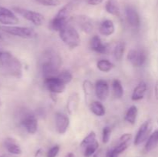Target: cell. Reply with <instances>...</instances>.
<instances>
[{
  "mask_svg": "<svg viewBox=\"0 0 158 157\" xmlns=\"http://www.w3.org/2000/svg\"><path fill=\"white\" fill-rule=\"evenodd\" d=\"M61 65V57L53 49H47L42 54L40 66L44 78L56 76L60 72V68Z\"/></svg>",
  "mask_w": 158,
  "mask_h": 157,
  "instance_id": "cell-1",
  "label": "cell"
},
{
  "mask_svg": "<svg viewBox=\"0 0 158 157\" xmlns=\"http://www.w3.org/2000/svg\"><path fill=\"white\" fill-rule=\"evenodd\" d=\"M0 66L15 78H19L23 76L21 62L8 51H0Z\"/></svg>",
  "mask_w": 158,
  "mask_h": 157,
  "instance_id": "cell-2",
  "label": "cell"
},
{
  "mask_svg": "<svg viewBox=\"0 0 158 157\" xmlns=\"http://www.w3.org/2000/svg\"><path fill=\"white\" fill-rule=\"evenodd\" d=\"M60 32L62 41L71 49H75L80 45V37L78 32L69 25H67Z\"/></svg>",
  "mask_w": 158,
  "mask_h": 157,
  "instance_id": "cell-3",
  "label": "cell"
},
{
  "mask_svg": "<svg viewBox=\"0 0 158 157\" xmlns=\"http://www.w3.org/2000/svg\"><path fill=\"white\" fill-rule=\"evenodd\" d=\"M0 29L3 32L9 35L18 36L23 38H35L37 36V33L33 29L29 27H22V26H0Z\"/></svg>",
  "mask_w": 158,
  "mask_h": 157,
  "instance_id": "cell-4",
  "label": "cell"
},
{
  "mask_svg": "<svg viewBox=\"0 0 158 157\" xmlns=\"http://www.w3.org/2000/svg\"><path fill=\"white\" fill-rule=\"evenodd\" d=\"M12 10L16 12V13H18L19 15H21L23 18H26V20L33 23L36 26H42L45 22L44 16L40 12H34V11L29 10V9H26L20 7H13Z\"/></svg>",
  "mask_w": 158,
  "mask_h": 157,
  "instance_id": "cell-5",
  "label": "cell"
},
{
  "mask_svg": "<svg viewBox=\"0 0 158 157\" xmlns=\"http://www.w3.org/2000/svg\"><path fill=\"white\" fill-rule=\"evenodd\" d=\"M152 122L151 119L145 121L139 128V130L134 139V145L139 146L144 143L149 136L151 135V132L152 131Z\"/></svg>",
  "mask_w": 158,
  "mask_h": 157,
  "instance_id": "cell-6",
  "label": "cell"
},
{
  "mask_svg": "<svg viewBox=\"0 0 158 157\" xmlns=\"http://www.w3.org/2000/svg\"><path fill=\"white\" fill-rule=\"evenodd\" d=\"M43 83H44L45 87L47 89V90L49 91L50 93H62L64 92L66 89V85L62 83L56 76L45 78Z\"/></svg>",
  "mask_w": 158,
  "mask_h": 157,
  "instance_id": "cell-7",
  "label": "cell"
},
{
  "mask_svg": "<svg viewBox=\"0 0 158 157\" xmlns=\"http://www.w3.org/2000/svg\"><path fill=\"white\" fill-rule=\"evenodd\" d=\"M19 20L12 11L7 8L0 6V24L4 26H14L18 24Z\"/></svg>",
  "mask_w": 158,
  "mask_h": 157,
  "instance_id": "cell-8",
  "label": "cell"
},
{
  "mask_svg": "<svg viewBox=\"0 0 158 157\" xmlns=\"http://www.w3.org/2000/svg\"><path fill=\"white\" fill-rule=\"evenodd\" d=\"M127 60L135 67H140L147 60V55L143 51L131 49L127 54Z\"/></svg>",
  "mask_w": 158,
  "mask_h": 157,
  "instance_id": "cell-9",
  "label": "cell"
},
{
  "mask_svg": "<svg viewBox=\"0 0 158 157\" xmlns=\"http://www.w3.org/2000/svg\"><path fill=\"white\" fill-rule=\"evenodd\" d=\"M21 125L26 129L28 133L35 134L38 129V121L33 114H25L21 119Z\"/></svg>",
  "mask_w": 158,
  "mask_h": 157,
  "instance_id": "cell-10",
  "label": "cell"
},
{
  "mask_svg": "<svg viewBox=\"0 0 158 157\" xmlns=\"http://www.w3.org/2000/svg\"><path fill=\"white\" fill-rule=\"evenodd\" d=\"M55 123L58 133H66L69 126V117L62 112H56L55 115Z\"/></svg>",
  "mask_w": 158,
  "mask_h": 157,
  "instance_id": "cell-11",
  "label": "cell"
},
{
  "mask_svg": "<svg viewBox=\"0 0 158 157\" xmlns=\"http://www.w3.org/2000/svg\"><path fill=\"white\" fill-rule=\"evenodd\" d=\"M95 93L100 101H105L109 95V85L105 80L100 79L95 85Z\"/></svg>",
  "mask_w": 158,
  "mask_h": 157,
  "instance_id": "cell-12",
  "label": "cell"
},
{
  "mask_svg": "<svg viewBox=\"0 0 158 157\" xmlns=\"http://www.w3.org/2000/svg\"><path fill=\"white\" fill-rule=\"evenodd\" d=\"M126 16L127 19L128 23L130 26L134 29H137L140 26V19L139 14L136 11L135 9H134L131 6H127L126 8Z\"/></svg>",
  "mask_w": 158,
  "mask_h": 157,
  "instance_id": "cell-13",
  "label": "cell"
},
{
  "mask_svg": "<svg viewBox=\"0 0 158 157\" xmlns=\"http://www.w3.org/2000/svg\"><path fill=\"white\" fill-rule=\"evenodd\" d=\"M79 103H80V97L78 93L73 92L68 98L66 102V109L70 115H74L78 109Z\"/></svg>",
  "mask_w": 158,
  "mask_h": 157,
  "instance_id": "cell-14",
  "label": "cell"
},
{
  "mask_svg": "<svg viewBox=\"0 0 158 157\" xmlns=\"http://www.w3.org/2000/svg\"><path fill=\"white\" fill-rule=\"evenodd\" d=\"M89 45H90L91 49L94 50V52H97V53L105 54L107 52V46L102 42L101 39H100V38L98 35H94L91 38Z\"/></svg>",
  "mask_w": 158,
  "mask_h": 157,
  "instance_id": "cell-15",
  "label": "cell"
},
{
  "mask_svg": "<svg viewBox=\"0 0 158 157\" xmlns=\"http://www.w3.org/2000/svg\"><path fill=\"white\" fill-rule=\"evenodd\" d=\"M77 21L79 25V27L85 33L89 34L92 32L93 29H94L92 20L88 16H86V15H80V16L77 17Z\"/></svg>",
  "mask_w": 158,
  "mask_h": 157,
  "instance_id": "cell-16",
  "label": "cell"
},
{
  "mask_svg": "<svg viewBox=\"0 0 158 157\" xmlns=\"http://www.w3.org/2000/svg\"><path fill=\"white\" fill-rule=\"evenodd\" d=\"M4 146L9 152L13 155H20L22 153V149L18 143L14 139L6 138L4 140Z\"/></svg>",
  "mask_w": 158,
  "mask_h": 157,
  "instance_id": "cell-17",
  "label": "cell"
},
{
  "mask_svg": "<svg viewBox=\"0 0 158 157\" xmlns=\"http://www.w3.org/2000/svg\"><path fill=\"white\" fill-rule=\"evenodd\" d=\"M147 90H148V86L145 82H141L139 83L133 92L132 96H131L133 101H139L143 99Z\"/></svg>",
  "mask_w": 158,
  "mask_h": 157,
  "instance_id": "cell-18",
  "label": "cell"
},
{
  "mask_svg": "<svg viewBox=\"0 0 158 157\" xmlns=\"http://www.w3.org/2000/svg\"><path fill=\"white\" fill-rule=\"evenodd\" d=\"M99 31L101 35H105V36H109V35L114 34V31H115V26H114L113 21L109 19L103 21L100 26Z\"/></svg>",
  "mask_w": 158,
  "mask_h": 157,
  "instance_id": "cell-19",
  "label": "cell"
},
{
  "mask_svg": "<svg viewBox=\"0 0 158 157\" xmlns=\"http://www.w3.org/2000/svg\"><path fill=\"white\" fill-rule=\"evenodd\" d=\"M68 22H69V19H63V18L55 16L49 23V28L51 30L60 32L65 26H67Z\"/></svg>",
  "mask_w": 158,
  "mask_h": 157,
  "instance_id": "cell-20",
  "label": "cell"
},
{
  "mask_svg": "<svg viewBox=\"0 0 158 157\" xmlns=\"http://www.w3.org/2000/svg\"><path fill=\"white\" fill-rule=\"evenodd\" d=\"M105 9L108 13L113 15H120V5L118 0H107L105 6Z\"/></svg>",
  "mask_w": 158,
  "mask_h": 157,
  "instance_id": "cell-21",
  "label": "cell"
},
{
  "mask_svg": "<svg viewBox=\"0 0 158 157\" xmlns=\"http://www.w3.org/2000/svg\"><path fill=\"white\" fill-rule=\"evenodd\" d=\"M83 89L84 92L85 101L88 105L90 104V100L93 96V91H94V86L92 83L89 80L86 79L83 81Z\"/></svg>",
  "mask_w": 158,
  "mask_h": 157,
  "instance_id": "cell-22",
  "label": "cell"
},
{
  "mask_svg": "<svg viewBox=\"0 0 158 157\" xmlns=\"http://www.w3.org/2000/svg\"><path fill=\"white\" fill-rule=\"evenodd\" d=\"M158 146V130H155L153 133L151 134L149 138L148 139L146 145H145V151L150 152L155 149Z\"/></svg>",
  "mask_w": 158,
  "mask_h": 157,
  "instance_id": "cell-23",
  "label": "cell"
},
{
  "mask_svg": "<svg viewBox=\"0 0 158 157\" xmlns=\"http://www.w3.org/2000/svg\"><path fill=\"white\" fill-rule=\"evenodd\" d=\"M90 111L97 116H103L105 115V107L100 102L94 101L89 104Z\"/></svg>",
  "mask_w": 158,
  "mask_h": 157,
  "instance_id": "cell-24",
  "label": "cell"
},
{
  "mask_svg": "<svg viewBox=\"0 0 158 157\" xmlns=\"http://www.w3.org/2000/svg\"><path fill=\"white\" fill-rule=\"evenodd\" d=\"M137 114H138V109H137V106H131L127 111L124 117L125 120L127 123H131V125H134L136 123V120H137Z\"/></svg>",
  "mask_w": 158,
  "mask_h": 157,
  "instance_id": "cell-25",
  "label": "cell"
},
{
  "mask_svg": "<svg viewBox=\"0 0 158 157\" xmlns=\"http://www.w3.org/2000/svg\"><path fill=\"white\" fill-rule=\"evenodd\" d=\"M73 9V4L72 2L67 3L59 10L58 13L56 14V16L58 18H63V19H69V16L72 12Z\"/></svg>",
  "mask_w": 158,
  "mask_h": 157,
  "instance_id": "cell-26",
  "label": "cell"
},
{
  "mask_svg": "<svg viewBox=\"0 0 158 157\" xmlns=\"http://www.w3.org/2000/svg\"><path fill=\"white\" fill-rule=\"evenodd\" d=\"M125 51V43L123 42H119L117 43L114 49V56L116 60L122 59L123 56V53Z\"/></svg>",
  "mask_w": 158,
  "mask_h": 157,
  "instance_id": "cell-27",
  "label": "cell"
},
{
  "mask_svg": "<svg viewBox=\"0 0 158 157\" xmlns=\"http://www.w3.org/2000/svg\"><path fill=\"white\" fill-rule=\"evenodd\" d=\"M113 91L116 98L120 99L123 95V88L121 83L118 79H114L112 83Z\"/></svg>",
  "mask_w": 158,
  "mask_h": 157,
  "instance_id": "cell-28",
  "label": "cell"
},
{
  "mask_svg": "<svg viewBox=\"0 0 158 157\" xmlns=\"http://www.w3.org/2000/svg\"><path fill=\"white\" fill-rule=\"evenodd\" d=\"M97 66L101 72H108L114 68V64L106 59H101L97 62Z\"/></svg>",
  "mask_w": 158,
  "mask_h": 157,
  "instance_id": "cell-29",
  "label": "cell"
},
{
  "mask_svg": "<svg viewBox=\"0 0 158 157\" xmlns=\"http://www.w3.org/2000/svg\"><path fill=\"white\" fill-rule=\"evenodd\" d=\"M98 148H99V143L97 141H95L94 143L86 146V147L83 148V149H84V152H83L84 156L91 157L94 153H95L96 151L98 149Z\"/></svg>",
  "mask_w": 158,
  "mask_h": 157,
  "instance_id": "cell-30",
  "label": "cell"
},
{
  "mask_svg": "<svg viewBox=\"0 0 158 157\" xmlns=\"http://www.w3.org/2000/svg\"><path fill=\"white\" fill-rule=\"evenodd\" d=\"M56 77L62 82V83H64L65 85L69 84L73 79L72 73L67 70H64V71H62V72H60L58 75H56Z\"/></svg>",
  "mask_w": 158,
  "mask_h": 157,
  "instance_id": "cell-31",
  "label": "cell"
},
{
  "mask_svg": "<svg viewBox=\"0 0 158 157\" xmlns=\"http://www.w3.org/2000/svg\"><path fill=\"white\" fill-rule=\"evenodd\" d=\"M96 137H97L96 133L94 131H92V132H89V133L83 139V141L80 143V146H81L82 148H85L86 146H88V145L94 143L95 141H97V140H96Z\"/></svg>",
  "mask_w": 158,
  "mask_h": 157,
  "instance_id": "cell-32",
  "label": "cell"
},
{
  "mask_svg": "<svg viewBox=\"0 0 158 157\" xmlns=\"http://www.w3.org/2000/svg\"><path fill=\"white\" fill-rule=\"evenodd\" d=\"M37 3L44 6H50V7H55V6H60L61 1L60 0H35Z\"/></svg>",
  "mask_w": 158,
  "mask_h": 157,
  "instance_id": "cell-33",
  "label": "cell"
},
{
  "mask_svg": "<svg viewBox=\"0 0 158 157\" xmlns=\"http://www.w3.org/2000/svg\"><path fill=\"white\" fill-rule=\"evenodd\" d=\"M111 135V129L109 126H106L103 128V133H102V141L104 144H106L110 141Z\"/></svg>",
  "mask_w": 158,
  "mask_h": 157,
  "instance_id": "cell-34",
  "label": "cell"
},
{
  "mask_svg": "<svg viewBox=\"0 0 158 157\" xmlns=\"http://www.w3.org/2000/svg\"><path fill=\"white\" fill-rule=\"evenodd\" d=\"M60 147L58 145H56V146H52V147L50 148V149H49V151L47 152L46 157H56L59 152H60Z\"/></svg>",
  "mask_w": 158,
  "mask_h": 157,
  "instance_id": "cell-35",
  "label": "cell"
},
{
  "mask_svg": "<svg viewBox=\"0 0 158 157\" xmlns=\"http://www.w3.org/2000/svg\"><path fill=\"white\" fill-rule=\"evenodd\" d=\"M130 143H119L118 145L114 148V150L116 151L117 153H118L119 155H120V154H121L122 152H123L127 149Z\"/></svg>",
  "mask_w": 158,
  "mask_h": 157,
  "instance_id": "cell-36",
  "label": "cell"
},
{
  "mask_svg": "<svg viewBox=\"0 0 158 157\" xmlns=\"http://www.w3.org/2000/svg\"><path fill=\"white\" fill-rule=\"evenodd\" d=\"M132 139V134L131 133H125L123 135H121L119 139V143H130V141Z\"/></svg>",
  "mask_w": 158,
  "mask_h": 157,
  "instance_id": "cell-37",
  "label": "cell"
},
{
  "mask_svg": "<svg viewBox=\"0 0 158 157\" xmlns=\"http://www.w3.org/2000/svg\"><path fill=\"white\" fill-rule=\"evenodd\" d=\"M119 154L116 152V151L114 150V149H109L106 152V157H118Z\"/></svg>",
  "mask_w": 158,
  "mask_h": 157,
  "instance_id": "cell-38",
  "label": "cell"
},
{
  "mask_svg": "<svg viewBox=\"0 0 158 157\" xmlns=\"http://www.w3.org/2000/svg\"><path fill=\"white\" fill-rule=\"evenodd\" d=\"M103 0H89L88 3L91 6H97V5H100V3H102Z\"/></svg>",
  "mask_w": 158,
  "mask_h": 157,
  "instance_id": "cell-39",
  "label": "cell"
},
{
  "mask_svg": "<svg viewBox=\"0 0 158 157\" xmlns=\"http://www.w3.org/2000/svg\"><path fill=\"white\" fill-rule=\"evenodd\" d=\"M154 95H155L156 99L158 100V80L155 83L154 86Z\"/></svg>",
  "mask_w": 158,
  "mask_h": 157,
  "instance_id": "cell-40",
  "label": "cell"
},
{
  "mask_svg": "<svg viewBox=\"0 0 158 157\" xmlns=\"http://www.w3.org/2000/svg\"><path fill=\"white\" fill-rule=\"evenodd\" d=\"M65 157H75V155H74V154L72 153V152H69V153L66 154V155Z\"/></svg>",
  "mask_w": 158,
  "mask_h": 157,
  "instance_id": "cell-41",
  "label": "cell"
},
{
  "mask_svg": "<svg viewBox=\"0 0 158 157\" xmlns=\"http://www.w3.org/2000/svg\"><path fill=\"white\" fill-rule=\"evenodd\" d=\"M2 41V36H1V35H0V42H1Z\"/></svg>",
  "mask_w": 158,
  "mask_h": 157,
  "instance_id": "cell-42",
  "label": "cell"
},
{
  "mask_svg": "<svg viewBox=\"0 0 158 157\" xmlns=\"http://www.w3.org/2000/svg\"><path fill=\"white\" fill-rule=\"evenodd\" d=\"M2 105V102H1V100H0V106H1Z\"/></svg>",
  "mask_w": 158,
  "mask_h": 157,
  "instance_id": "cell-43",
  "label": "cell"
},
{
  "mask_svg": "<svg viewBox=\"0 0 158 157\" xmlns=\"http://www.w3.org/2000/svg\"><path fill=\"white\" fill-rule=\"evenodd\" d=\"M1 157H6V156H1Z\"/></svg>",
  "mask_w": 158,
  "mask_h": 157,
  "instance_id": "cell-44",
  "label": "cell"
},
{
  "mask_svg": "<svg viewBox=\"0 0 158 157\" xmlns=\"http://www.w3.org/2000/svg\"><path fill=\"white\" fill-rule=\"evenodd\" d=\"M157 123H158V119H157Z\"/></svg>",
  "mask_w": 158,
  "mask_h": 157,
  "instance_id": "cell-45",
  "label": "cell"
}]
</instances>
